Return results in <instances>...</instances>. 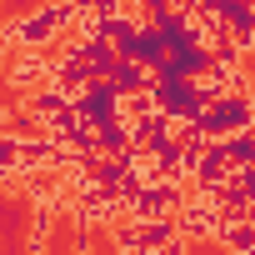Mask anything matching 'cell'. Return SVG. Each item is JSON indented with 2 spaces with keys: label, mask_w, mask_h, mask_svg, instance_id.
Wrapping results in <instances>:
<instances>
[{
  "label": "cell",
  "mask_w": 255,
  "mask_h": 255,
  "mask_svg": "<svg viewBox=\"0 0 255 255\" xmlns=\"http://www.w3.org/2000/svg\"><path fill=\"white\" fill-rule=\"evenodd\" d=\"M15 170H20V135L0 130V180H10Z\"/></svg>",
  "instance_id": "5b68a950"
},
{
  "label": "cell",
  "mask_w": 255,
  "mask_h": 255,
  "mask_svg": "<svg viewBox=\"0 0 255 255\" xmlns=\"http://www.w3.org/2000/svg\"><path fill=\"white\" fill-rule=\"evenodd\" d=\"M200 125H205L210 140H230V135L250 130V125H255V95H225V100L205 105Z\"/></svg>",
  "instance_id": "6da1fadb"
},
{
  "label": "cell",
  "mask_w": 255,
  "mask_h": 255,
  "mask_svg": "<svg viewBox=\"0 0 255 255\" xmlns=\"http://www.w3.org/2000/svg\"><path fill=\"white\" fill-rule=\"evenodd\" d=\"M175 220H180V235H185V240H215L220 225H225V220H220V205L205 200V195L185 200V210H180Z\"/></svg>",
  "instance_id": "3957f363"
},
{
  "label": "cell",
  "mask_w": 255,
  "mask_h": 255,
  "mask_svg": "<svg viewBox=\"0 0 255 255\" xmlns=\"http://www.w3.org/2000/svg\"><path fill=\"white\" fill-rule=\"evenodd\" d=\"M180 240V220H145L140 225V250H165V245H175Z\"/></svg>",
  "instance_id": "277c9868"
},
{
  "label": "cell",
  "mask_w": 255,
  "mask_h": 255,
  "mask_svg": "<svg viewBox=\"0 0 255 255\" xmlns=\"http://www.w3.org/2000/svg\"><path fill=\"white\" fill-rule=\"evenodd\" d=\"M50 70H55V65H50V55H45V50H20V55L10 60L5 80H10V90H15V95H25V100H30L35 90H45V85H50Z\"/></svg>",
  "instance_id": "7a4b0ae2"
}]
</instances>
